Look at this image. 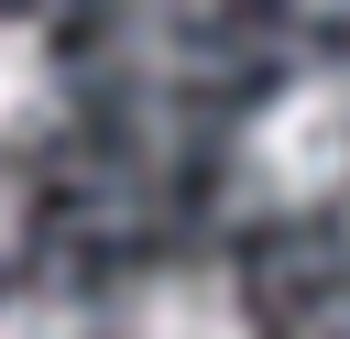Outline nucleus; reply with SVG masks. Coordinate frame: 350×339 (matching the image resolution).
<instances>
[{"label": "nucleus", "instance_id": "f257e3e1", "mask_svg": "<svg viewBox=\"0 0 350 339\" xmlns=\"http://www.w3.org/2000/svg\"><path fill=\"white\" fill-rule=\"evenodd\" d=\"M241 175L273 197V208H317L350 186V77H295L252 109L241 131Z\"/></svg>", "mask_w": 350, "mask_h": 339}, {"label": "nucleus", "instance_id": "f03ea898", "mask_svg": "<svg viewBox=\"0 0 350 339\" xmlns=\"http://www.w3.org/2000/svg\"><path fill=\"white\" fill-rule=\"evenodd\" d=\"M120 339H252V306L219 262H175V273H142L131 306H120Z\"/></svg>", "mask_w": 350, "mask_h": 339}, {"label": "nucleus", "instance_id": "7ed1b4c3", "mask_svg": "<svg viewBox=\"0 0 350 339\" xmlns=\"http://www.w3.org/2000/svg\"><path fill=\"white\" fill-rule=\"evenodd\" d=\"M44 120H55V44L0 11V142H22Z\"/></svg>", "mask_w": 350, "mask_h": 339}, {"label": "nucleus", "instance_id": "20e7f679", "mask_svg": "<svg viewBox=\"0 0 350 339\" xmlns=\"http://www.w3.org/2000/svg\"><path fill=\"white\" fill-rule=\"evenodd\" d=\"M0 339H77V317H66L55 295H11V306H0Z\"/></svg>", "mask_w": 350, "mask_h": 339}, {"label": "nucleus", "instance_id": "39448f33", "mask_svg": "<svg viewBox=\"0 0 350 339\" xmlns=\"http://www.w3.org/2000/svg\"><path fill=\"white\" fill-rule=\"evenodd\" d=\"M22 219H33V197H22V175H11V164H0V252H11V241H22Z\"/></svg>", "mask_w": 350, "mask_h": 339}]
</instances>
